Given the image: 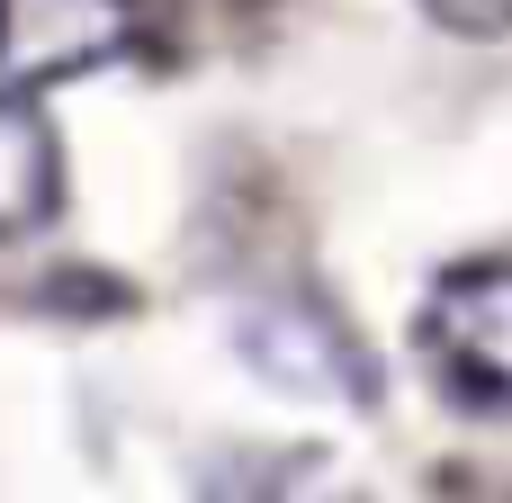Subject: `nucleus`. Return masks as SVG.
<instances>
[{"label":"nucleus","mask_w":512,"mask_h":503,"mask_svg":"<svg viewBox=\"0 0 512 503\" xmlns=\"http://www.w3.org/2000/svg\"><path fill=\"white\" fill-rule=\"evenodd\" d=\"M423 351L450 396L512 405V261H468L423 306Z\"/></svg>","instance_id":"obj_1"},{"label":"nucleus","mask_w":512,"mask_h":503,"mask_svg":"<svg viewBox=\"0 0 512 503\" xmlns=\"http://www.w3.org/2000/svg\"><path fill=\"white\" fill-rule=\"evenodd\" d=\"M135 45V0H0V81L45 90Z\"/></svg>","instance_id":"obj_2"},{"label":"nucleus","mask_w":512,"mask_h":503,"mask_svg":"<svg viewBox=\"0 0 512 503\" xmlns=\"http://www.w3.org/2000/svg\"><path fill=\"white\" fill-rule=\"evenodd\" d=\"M63 207V144H54V117L36 90H9L0 81V243L54 225Z\"/></svg>","instance_id":"obj_3"},{"label":"nucleus","mask_w":512,"mask_h":503,"mask_svg":"<svg viewBox=\"0 0 512 503\" xmlns=\"http://www.w3.org/2000/svg\"><path fill=\"white\" fill-rule=\"evenodd\" d=\"M207 503H360L324 450H243L216 468Z\"/></svg>","instance_id":"obj_4"},{"label":"nucleus","mask_w":512,"mask_h":503,"mask_svg":"<svg viewBox=\"0 0 512 503\" xmlns=\"http://www.w3.org/2000/svg\"><path fill=\"white\" fill-rule=\"evenodd\" d=\"M450 36H512V0H423Z\"/></svg>","instance_id":"obj_5"}]
</instances>
